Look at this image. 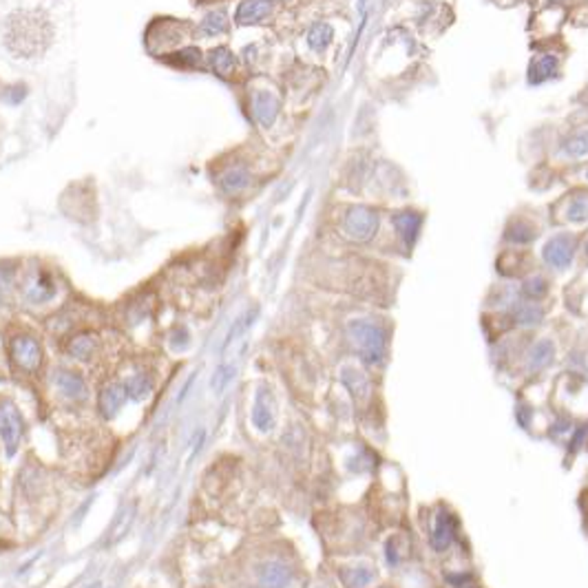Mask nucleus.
Listing matches in <instances>:
<instances>
[{
	"instance_id": "obj_33",
	"label": "nucleus",
	"mask_w": 588,
	"mask_h": 588,
	"mask_svg": "<svg viewBox=\"0 0 588 588\" xmlns=\"http://www.w3.org/2000/svg\"><path fill=\"white\" fill-rule=\"evenodd\" d=\"M171 345H173V350H184V347L188 345V332L184 330V327H179V330L173 334V341H171Z\"/></svg>"
},
{
	"instance_id": "obj_31",
	"label": "nucleus",
	"mask_w": 588,
	"mask_h": 588,
	"mask_svg": "<svg viewBox=\"0 0 588 588\" xmlns=\"http://www.w3.org/2000/svg\"><path fill=\"white\" fill-rule=\"evenodd\" d=\"M515 318H517V323H522V325H533L542 318V310L535 305H520L515 310Z\"/></svg>"
},
{
	"instance_id": "obj_35",
	"label": "nucleus",
	"mask_w": 588,
	"mask_h": 588,
	"mask_svg": "<svg viewBox=\"0 0 588 588\" xmlns=\"http://www.w3.org/2000/svg\"><path fill=\"white\" fill-rule=\"evenodd\" d=\"M586 252H588V246H586Z\"/></svg>"
},
{
	"instance_id": "obj_9",
	"label": "nucleus",
	"mask_w": 588,
	"mask_h": 588,
	"mask_svg": "<svg viewBox=\"0 0 588 588\" xmlns=\"http://www.w3.org/2000/svg\"><path fill=\"white\" fill-rule=\"evenodd\" d=\"M456 535V520L451 513H447L445 509H440L434 517L432 524V544L436 551H445L449 549V544L454 542Z\"/></svg>"
},
{
	"instance_id": "obj_21",
	"label": "nucleus",
	"mask_w": 588,
	"mask_h": 588,
	"mask_svg": "<svg viewBox=\"0 0 588 588\" xmlns=\"http://www.w3.org/2000/svg\"><path fill=\"white\" fill-rule=\"evenodd\" d=\"M211 64H213V69H215L219 75L228 78V75L235 73L237 60H235V56H233L231 51H228V49L219 47V49H215V51L211 54Z\"/></svg>"
},
{
	"instance_id": "obj_23",
	"label": "nucleus",
	"mask_w": 588,
	"mask_h": 588,
	"mask_svg": "<svg viewBox=\"0 0 588 588\" xmlns=\"http://www.w3.org/2000/svg\"><path fill=\"white\" fill-rule=\"evenodd\" d=\"M199 32H202L204 36H222V34L228 32V18L224 14H219V12L208 14L202 20V25H199Z\"/></svg>"
},
{
	"instance_id": "obj_6",
	"label": "nucleus",
	"mask_w": 588,
	"mask_h": 588,
	"mask_svg": "<svg viewBox=\"0 0 588 588\" xmlns=\"http://www.w3.org/2000/svg\"><path fill=\"white\" fill-rule=\"evenodd\" d=\"M250 421L255 425V430L263 432V434H268L274 427V401H272V394L268 390L257 392Z\"/></svg>"
},
{
	"instance_id": "obj_24",
	"label": "nucleus",
	"mask_w": 588,
	"mask_h": 588,
	"mask_svg": "<svg viewBox=\"0 0 588 588\" xmlns=\"http://www.w3.org/2000/svg\"><path fill=\"white\" fill-rule=\"evenodd\" d=\"M307 43H310V47L316 49V51H321V49H325L332 43V27L325 23L314 25L310 29V34H307Z\"/></svg>"
},
{
	"instance_id": "obj_29",
	"label": "nucleus",
	"mask_w": 588,
	"mask_h": 588,
	"mask_svg": "<svg viewBox=\"0 0 588 588\" xmlns=\"http://www.w3.org/2000/svg\"><path fill=\"white\" fill-rule=\"evenodd\" d=\"M171 62L182 67V69H193V67H199V62H202V56H199L197 49H184V51H177Z\"/></svg>"
},
{
	"instance_id": "obj_12",
	"label": "nucleus",
	"mask_w": 588,
	"mask_h": 588,
	"mask_svg": "<svg viewBox=\"0 0 588 588\" xmlns=\"http://www.w3.org/2000/svg\"><path fill=\"white\" fill-rule=\"evenodd\" d=\"M56 387L58 392L67 396L69 401H82V398L86 396V383L84 378L75 374V372H69V370H58L56 372Z\"/></svg>"
},
{
	"instance_id": "obj_25",
	"label": "nucleus",
	"mask_w": 588,
	"mask_h": 588,
	"mask_svg": "<svg viewBox=\"0 0 588 588\" xmlns=\"http://www.w3.org/2000/svg\"><path fill=\"white\" fill-rule=\"evenodd\" d=\"M557 69V60L553 56H544L540 58L537 62L533 64V71H531V82H544V80H549Z\"/></svg>"
},
{
	"instance_id": "obj_30",
	"label": "nucleus",
	"mask_w": 588,
	"mask_h": 588,
	"mask_svg": "<svg viewBox=\"0 0 588 588\" xmlns=\"http://www.w3.org/2000/svg\"><path fill=\"white\" fill-rule=\"evenodd\" d=\"M16 268L12 263H0V298H5L14 287Z\"/></svg>"
},
{
	"instance_id": "obj_22",
	"label": "nucleus",
	"mask_w": 588,
	"mask_h": 588,
	"mask_svg": "<svg viewBox=\"0 0 588 588\" xmlns=\"http://www.w3.org/2000/svg\"><path fill=\"white\" fill-rule=\"evenodd\" d=\"M566 219L573 224H582V222H588V195L582 193V195H575L571 202H569V208H566Z\"/></svg>"
},
{
	"instance_id": "obj_3",
	"label": "nucleus",
	"mask_w": 588,
	"mask_h": 588,
	"mask_svg": "<svg viewBox=\"0 0 588 588\" xmlns=\"http://www.w3.org/2000/svg\"><path fill=\"white\" fill-rule=\"evenodd\" d=\"M376 228H378V217L372 208H367V206L350 208L343 219V231L347 237H352L354 242H370L376 235Z\"/></svg>"
},
{
	"instance_id": "obj_32",
	"label": "nucleus",
	"mask_w": 588,
	"mask_h": 588,
	"mask_svg": "<svg viewBox=\"0 0 588 588\" xmlns=\"http://www.w3.org/2000/svg\"><path fill=\"white\" fill-rule=\"evenodd\" d=\"M522 292L529 298H540L546 294V281L542 277H533V279H529V281H524Z\"/></svg>"
},
{
	"instance_id": "obj_16",
	"label": "nucleus",
	"mask_w": 588,
	"mask_h": 588,
	"mask_svg": "<svg viewBox=\"0 0 588 588\" xmlns=\"http://www.w3.org/2000/svg\"><path fill=\"white\" fill-rule=\"evenodd\" d=\"M67 352L71 354L75 361H91L93 354L97 352V338L89 332H82L73 336L67 345Z\"/></svg>"
},
{
	"instance_id": "obj_15",
	"label": "nucleus",
	"mask_w": 588,
	"mask_h": 588,
	"mask_svg": "<svg viewBox=\"0 0 588 588\" xmlns=\"http://www.w3.org/2000/svg\"><path fill=\"white\" fill-rule=\"evenodd\" d=\"M376 571L370 564H354V566H345V569L338 571V580L343 582L345 588H365L374 582Z\"/></svg>"
},
{
	"instance_id": "obj_7",
	"label": "nucleus",
	"mask_w": 588,
	"mask_h": 588,
	"mask_svg": "<svg viewBox=\"0 0 588 588\" xmlns=\"http://www.w3.org/2000/svg\"><path fill=\"white\" fill-rule=\"evenodd\" d=\"M257 577H259L261 588H287V584L292 580V571H290V566H285L283 562L268 560L259 566Z\"/></svg>"
},
{
	"instance_id": "obj_11",
	"label": "nucleus",
	"mask_w": 588,
	"mask_h": 588,
	"mask_svg": "<svg viewBox=\"0 0 588 588\" xmlns=\"http://www.w3.org/2000/svg\"><path fill=\"white\" fill-rule=\"evenodd\" d=\"M126 401V390L124 385H106L102 392H99V398H97V405H99V414H102L106 421H111V418L117 416V412L122 410V405Z\"/></svg>"
},
{
	"instance_id": "obj_19",
	"label": "nucleus",
	"mask_w": 588,
	"mask_h": 588,
	"mask_svg": "<svg viewBox=\"0 0 588 588\" xmlns=\"http://www.w3.org/2000/svg\"><path fill=\"white\" fill-rule=\"evenodd\" d=\"M124 390H126V396L133 398V401H144L153 390V381L146 374H133L124 381Z\"/></svg>"
},
{
	"instance_id": "obj_27",
	"label": "nucleus",
	"mask_w": 588,
	"mask_h": 588,
	"mask_svg": "<svg viewBox=\"0 0 588 588\" xmlns=\"http://www.w3.org/2000/svg\"><path fill=\"white\" fill-rule=\"evenodd\" d=\"M564 153L571 155V157L588 155V131H582V133H577V135H573V137L566 139Z\"/></svg>"
},
{
	"instance_id": "obj_8",
	"label": "nucleus",
	"mask_w": 588,
	"mask_h": 588,
	"mask_svg": "<svg viewBox=\"0 0 588 588\" xmlns=\"http://www.w3.org/2000/svg\"><path fill=\"white\" fill-rule=\"evenodd\" d=\"M56 292V285H54V279L47 270H36L29 281L25 285V298L29 303H47L49 298L54 296Z\"/></svg>"
},
{
	"instance_id": "obj_18",
	"label": "nucleus",
	"mask_w": 588,
	"mask_h": 588,
	"mask_svg": "<svg viewBox=\"0 0 588 588\" xmlns=\"http://www.w3.org/2000/svg\"><path fill=\"white\" fill-rule=\"evenodd\" d=\"M219 184H222L226 193H233V195L242 193L248 188V184H250V173H248L244 166H231L222 175V179H219Z\"/></svg>"
},
{
	"instance_id": "obj_10",
	"label": "nucleus",
	"mask_w": 588,
	"mask_h": 588,
	"mask_svg": "<svg viewBox=\"0 0 588 588\" xmlns=\"http://www.w3.org/2000/svg\"><path fill=\"white\" fill-rule=\"evenodd\" d=\"M392 224L405 246H412L423 226V215L416 211H398L392 215Z\"/></svg>"
},
{
	"instance_id": "obj_13",
	"label": "nucleus",
	"mask_w": 588,
	"mask_h": 588,
	"mask_svg": "<svg viewBox=\"0 0 588 588\" xmlns=\"http://www.w3.org/2000/svg\"><path fill=\"white\" fill-rule=\"evenodd\" d=\"M272 0H244L237 9L239 25H255L272 14Z\"/></svg>"
},
{
	"instance_id": "obj_5",
	"label": "nucleus",
	"mask_w": 588,
	"mask_h": 588,
	"mask_svg": "<svg viewBox=\"0 0 588 588\" xmlns=\"http://www.w3.org/2000/svg\"><path fill=\"white\" fill-rule=\"evenodd\" d=\"M575 242L571 235H555L544 246V261L553 268H566L573 259Z\"/></svg>"
},
{
	"instance_id": "obj_17",
	"label": "nucleus",
	"mask_w": 588,
	"mask_h": 588,
	"mask_svg": "<svg viewBox=\"0 0 588 588\" xmlns=\"http://www.w3.org/2000/svg\"><path fill=\"white\" fill-rule=\"evenodd\" d=\"M341 381L345 383V387L356 398H367V396H370V381H367V376L361 370H356V367L345 365L341 370Z\"/></svg>"
},
{
	"instance_id": "obj_28",
	"label": "nucleus",
	"mask_w": 588,
	"mask_h": 588,
	"mask_svg": "<svg viewBox=\"0 0 588 588\" xmlns=\"http://www.w3.org/2000/svg\"><path fill=\"white\" fill-rule=\"evenodd\" d=\"M233 376H235V367L233 365H222L211 378V390L219 396L228 387V383L233 381Z\"/></svg>"
},
{
	"instance_id": "obj_34",
	"label": "nucleus",
	"mask_w": 588,
	"mask_h": 588,
	"mask_svg": "<svg viewBox=\"0 0 588 588\" xmlns=\"http://www.w3.org/2000/svg\"><path fill=\"white\" fill-rule=\"evenodd\" d=\"M586 177H588V168H586Z\"/></svg>"
},
{
	"instance_id": "obj_20",
	"label": "nucleus",
	"mask_w": 588,
	"mask_h": 588,
	"mask_svg": "<svg viewBox=\"0 0 588 588\" xmlns=\"http://www.w3.org/2000/svg\"><path fill=\"white\" fill-rule=\"evenodd\" d=\"M555 356V345L551 341H540L533 345V350L529 354V365L531 370H542V367H546Z\"/></svg>"
},
{
	"instance_id": "obj_4",
	"label": "nucleus",
	"mask_w": 588,
	"mask_h": 588,
	"mask_svg": "<svg viewBox=\"0 0 588 588\" xmlns=\"http://www.w3.org/2000/svg\"><path fill=\"white\" fill-rule=\"evenodd\" d=\"M12 358L23 372L34 374L43 365V345L34 336L20 334L12 341Z\"/></svg>"
},
{
	"instance_id": "obj_2",
	"label": "nucleus",
	"mask_w": 588,
	"mask_h": 588,
	"mask_svg": "<svg viewBox=\"0 0 588 588\" xmlns=\"http://www.w3.org/2000/svg\"><path fill=\"white\" fill-rule=\"evenodd\" d=\"M25 434V421L23 414L12 401H0V438L7 447V454L14 456L20 440Z\"/></svg>"
},
{
	"instance_id": "obj_26",
	"label": "nucleus",
	"mask_w": 588,
	"mask_h": 588,
	"mask_svg": "<svg viewBox=\"0 0 588 588\" xmlns=\"http://www.w3.org/2000/svg\"><path fill=\"white\" fill-rule=\"evenodd\" d=\"M535 228L531 224H524V222H517L513 226L506 228V239L513 244H529L535 239Z\"/></svg>"
},
{
	"instance_id": "obj_14",
	"label": "nucleus",
	"mask_w": 588,
	"mask_h": 588,
	"mask_svg": "<svg viewBox=\"0 0 588 588\" xmlns=\"http://www.w3.org/2000/svg\"><path fill=\"white\" fill-rule=\"evenodd\" d=\"M252 115L259 124L270 126L279 115V99L268 91H257L252 95Z\"/></svg>"
},
{
	"instance_id": "obj_1",
	"label": "nucleus",
	"mask_w": 588,
	"mask_h": 588,
	"mask_svg": "<svg viewBox=\"0 0 588 588\" xmlns=\"http://www.w3.org/2000/svg\"><path fill=\"white\" fill-rule=\"evenodd\" d=\"M350 338L354 341L358 354L367 365H376L385 358L387 352V332L383 325L370 318H354L350 321Z\"/></svg>"
}]
</instances>
